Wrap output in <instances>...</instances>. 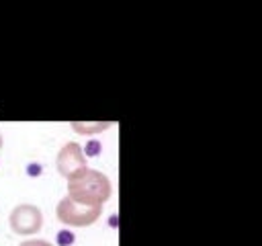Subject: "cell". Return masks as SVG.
Here are the masks:
<instances>
[{
  "label": "cell",
  "instance_id": "1",
  "mask_svg": "<svg viewBox=\"0 0 262 246\" xmlns=\"http://www.w3.org/2000/svg\"><path fill=\"white\" fill-rule=\"evenodd\" d=\"M113 195V184L108 176L96 168H86L68 180V197L76 203L102 207Z\"/></svg>",
  "mask_w": 262,
  "mask_h": 246
},
{
  "label": "cell",
  "instance_id": "2",
  "mask_svg": "<svg viewBox=\"0 0 262 246\" xmlns=\"http://www.w3.org/2000/svg\"><path fill=\"white\" fill-rule=\"evenodd\" d=\"M55 213H57V219H59L63 225H70V228H86V225H92V223L100 217L102 207L82 205V203L72 201V199L66 195V197L57 203Z\"/></svg>",
  "mask_w": 262,
  "mask_h": 246
},
{
  "label": "cell",
  "instance_id": "3",
  "mask_svg": "<svg viewBox=\"0 0 262 246\" xmlns=\"http://www.w3.org/2000/svg\"><path fill=\"white\" fill-rule=\"evenodd\" d=\"M8 223H10V230L14 234L31 236V234H37L41 230V225H43V213H41L39 207L31 205V203H20V205H16L10 211Z\"/></svg>",
  "mask_w": 262,
  "mask_h": 246
},
{
  "label": "cell",
  "instance_id": "4",
  "mask_svg": "<svg viewBox=\"0 0 262 246\" xmlns=\"http://www.w3.org/2000/svg\"><path fill=\"white\" fill-rule=\"evenodd\" d=\"M55 166H57V172L63 176V178H74L76 174L84 172L88 166H86V154L82 150L80 144L76 141H68L61 146V150L57 152V158H55Z\"/></svg>",
  "mask_w": 262,
  "mask_h": 246
},
{
  "label": "cell",
  "instance_id": "5",
  "mask_svg": "<svg viewBox=\"0 0 262 246\" xmlns=\"http://www.w3.org/2000/svg\"><path fill=\"white\" fill-rule=\"evenodd\" d=\"M70 125L80 135H92V133H100V131L108 129L113 123L111 121H72Z\"/></svg>",
  "mask_w": 262,
  "mask_h": 246
},
{
  "label": "cell",
  "instance_id": "6",
  "mask_svg": "<svg viewBox=\"0 0 262 246\" xmlns=\"http://www.w3.org/2000/svg\"><path fill=\"white\" fill-rule=\"evenodd\" d=\"M20 246H53V244H49L45 240H25Z\"/></svg>",
  "mask_w": 262,
  "mask_h": 246
},
{
  "label": "cell",
  "instance_id": "7",
  "mask_svg": "<svg viewBox=\"0 0 262 246\" xmlns=\"http://www.w3.org/2000/svg\"><path fill=\"white\" fill-rule=\"evenodd\" d=\"M2 144H4V139H2V133H0V150H2Z\"/></svg>",
  "mask_w": 262,
  "mask_h": 246
}]
</instances>
